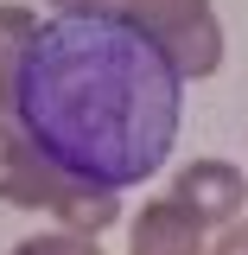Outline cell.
<instances>
[{"mask_svg": "<svg viewBox=\"0 0 248 255\" xmlns=\"http://www.w3.org/2000/svg\"><path fill=\"white\" fill-rule=\"evenodd\" d=\"M13 115L64 179L115 191L147 179L172 147L178 64L134 13H58L13 70Z\"/></svg>", "mask_w": 248, "mask_h": 255, "instance_id": "6da1fadb", "label": "cell"}, {"mask_svg": "<svg viewBox=\"0 0 248 255\" xmlns=\"http://www.w3.org/2000/svg\"><path fill=\"white\" fill-rule=\"evenodd\" d=\"M58 6H64V13H89L95 0H58Z\"/></svg>", "mask_w": 248, "mask_h": 255, "instance_id": "7a4b0ae2", "label": "cell"}]
</instances>
